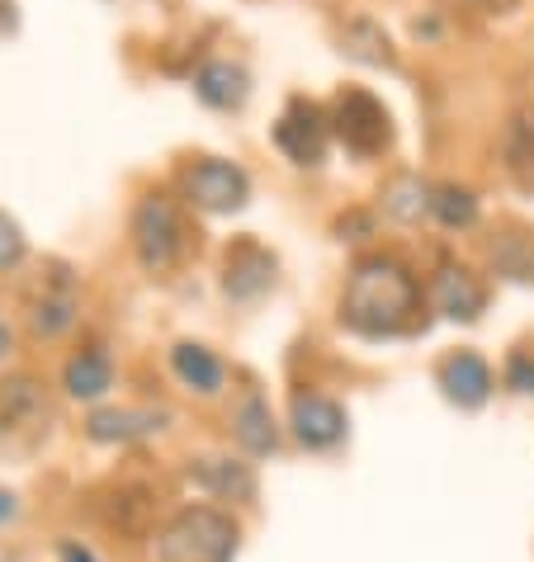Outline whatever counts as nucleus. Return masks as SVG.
Listing matches in <instances>:
<instances>
[{
	"mask_svg": "<svg viewBox=\"0 0 534 562\" xmlns=\"http://www.w3.org/2000/svg\"><path fill=\"white\" fill-rule=\"evenodd\" d=\"M421 284L398 256H365L341 289V326L365 340H392L416 326Z\"/></svg>",
	"mask_w": 534,
	"mask_h": 562,
	"instance_id": "nucleus-1",
	"label": "nucleus"
},
{
	"mask_svg": "<svg viewBox=\"0 0 534 562\" xmlns=\"http://www.w3.org/2000/svg\"><path fill=\"white\" fill-rule=\"evenodd\" d=\"M152 553L156 562H232L237 558V525L213 506H185L162 525Z\"/></svg>",
	"mask_w": 534,
	"mask_h": 562,
	"instance_id": "nucleus-2",
	"label": "nucleus"
},
{
	"mask_svg": "<svg viewBox=\"0 0 534 562\" xmlns=\"http://www.w3.org/2000/svg\"><path fill=\"white\" fill-rule=\"evenodd\" d=\"M53 402L34 373H14L0 383V463H20L48 440Z\"/></svg>",
	"mask_w": 534,
	"mask_h": 562,
	"instance_id": "nucleus-3",
	"label": "nucleus"
},
{
	"mask_svg": "<svg viewBox=\"0 0 534 562\" xmlns=\"http://www.w3.org/2000/svg\"><path fill=\"white\" fill-rule=\"evenodd\" d=\"M133 251H137V265L147 274H170L176 265L190 251V227H185V213L170 194L152 190L137 199L133 209Z\"/></svg>",
	"mask_w": 534,
	"mask_h": 562,
	"instance_id": "nucleus-4",
	"label": "nucleus"
},
{
	"mask_svg": "<svg viewBox=\"0 0 534 562\" xmlns=\"http://www.w3.org/2000/svg\"><path fill=\"white\" fill-rule=\"evenodd\" d=\"M326 114H332V137L351 156H359V161L383 156L392 147V137H398L388 104L374 95V90H365V86H345Z\"/></svg>",
	"mask_w": 534,
	"mask_h": 562,
	"instance_id": "nucleus-5",
	"label": "nucleus"
},
{
	"mask_svg": "<svg viewBox=\"0 0 534 562\" xmlns=\"http://www.w3.org/2000/svg\"><path fill=\"white\" fill-rule=\"evenodd\" d=\"M180 194L185 204L209 217L242 213L251 199V176L237 161H223V156H194V161L180 166Z\"/></svg>",
	"mask_w": 534,
	"mask_h": 562,
	"instance_id": "nucleus-6",
	"label": "nucleus"
},
{
	"mask_svg": "<svg viewBox=\"0 0 534 562\" xmlns=\"http://www.w3.org/2000/svg\"><path fill=\"white\" fill-rule=\"evenodd\" d=\"M270 137H275V147L285 151L293 166H322L326 147H332V114H326L318 100L293 95L285 104V114L275 119Z\"/></svg>",
	"mask_w": 534,
	"mask_h": 562,
	"instance_id": "nucleus-7",
	"label": "nucleus"
},
{
	"mask_svg": "<svg viewBox=\"0 0 534 562\" xmlns=\"http://www.w3.org/2000/svg\"><path fill=\"white\" fill-rule=\"evenodd\" d=\"M24 317L38 340H62L76 326V317H81V289H76V274L62 260H53L48 274L34 284Z\"/></svg>",
	"mask_w": 534,
	"mask_h": 562,
	"instance_id": "nucleus-8",
	"label": "nucleus"
},
{
	"mask_svg": "<svg viewBox=\"0 0 534 562\" xmlns=\"http://www.w3.org/2000/svg\"><path fill=\"white\" fill-rule=\"evenodd\" d=\"M275 274H279V260L275 251H265L256 237H242L227 246L223 256V293L232 303H256L275 289Z\"/></svg>",
	"mask_w": 534,
	"mask_h": 562,
	"instance_id": "nucleus-9",
	"label": "nucleus"
},
{
	"mask_svg": "<svg viewBox=\"0 0 534 562\" xmlns=\"http://www.w3.org/2000/svg\"><path fill=\"white\" fill-rule=\"evenodd\" d=\"M289 426L303 449H336L345 440V407L326 393H293Z\"/></svg>",
	"mask_w": 534,
	"mask_h": 562,
	"instance_id": "nucleus-10",
	"label": "nucleus"
},
{
	"mask_svg": "<svg viewBox=\"0 0 534 562\" xmlns=\"http://www.w3.org/2000/svg\"><path fill=\"white\" fill-rule=\"evenodd\" d=\"M435 379H440V393H445L454 407H464V412H478L487 397H492V364L478 355V350H454L440 359V369H435Z\"/></svg>",
	"mask_w": 534,
	"mask_h": 562,
	"instance_id": "nucleus-11",
	"label": "nucleus"
},
{
	"mask_svg": "<svg viewBox=\"0 0 534 562\" xmlns=\"http://www.w3.org/2000/svg\"><path fill=\"white\" fill-rule=\"evenodd\" d=\"M166 420H170L166 407H104V412H90L86 435L96 445H133V440H147V435H162Z\"/></svg>",
	"mask_w": 534,
	"mask_h": 562,
	"instance_id": "nucleus-12",
	"label": "nucleus"
},
{
	"mask_svg": "<svg viewBox=\"0 0 534 562\" xmlns=\"http://www.w3.org/2000/svg\"><path fill=\"white\" fill-rule=\"evenodd\" d=\"M431 303L449 322H478L487 307V284L464 265H440V274L431 279Z\"/></svg>",
	"mask_w": 534,
	"mask_h": 562,
	"instance_id": "nucleus-13",
	"label": "nucleus"
},
{
	"mask_svg": "<svg viewBox=\"0 0 534 562\" xmlns=\"http://www.w3.org/2000/svg\"><path fill=\"white\" fill-rule=\"evenodd\" d=\"M194 95L209 109H218V114H237V109H246V100H251V71L242 61L213 57L194 71Z\"/></svg>",
	"mask_w": 534,
	"mask_h": 562,
	"instance_id": "nucleus-14",
	"label": "nucleus"
},
{
	"mask_svg": "<svg viewBox=\"0 0 534 562\" xmlns=\"http://www.w3.org/2000/svg\"><path fill=\"white\" fill-rule=\"evenodd\" d=\"M185 477L209 496H223V502H251V496H256V473H251V463H242V459H223V454L194 459L185 468Z\"/></svg>",
	"mask_w": 534,
	"mask_h": 562,
	"instance_id": "nucleus-15",
	"label": "nucleus"
},
{
	"mask_svg": "<svg viewBox=\"0 0 534 562\" xmlns=\"http://www.w3.org/2000/svg\"><path fill=\"white\" fill-rule=\"evenodd\" d=\"M487 265L511 284H534V232L515 223L497 227L492 241H487Z\"/></svg>",
	"mask_w": 534,
	"mask_h": 562,
	"instance_id": "nucleus-16",
	"label": "nucleus"
},
{
	"mask_svg": "<svg viewBox=\"0 0 534 562\" xmlns=\"http://www.w3.org/2000/svg\"><path fill=\"white\" fill-rule=\"evenodd\" d=\"M62 387H67V397L76 402H100L109 397V387H114V359H109L104 346H86L67 359V369H62Z\"/></svg>",
	"mask_w": 534,
	"mask_h": 562,
	"instance_id": "nucleus-17",
	"label": "nucleus"
},
{
	"mask_svg": "<svg viewBox=\"0 0 534 562\" xmlns=\"http://www.w3.org/2000/svg\"><path fill=\"white\" fill-rule=\"evenodd\" d=\"M501 161H507V176L534 194V100L511 109L507 133H501Z\"/></svg>",
	"mask_w": 534,
	"mask_h": 562,
	"instance_id": "nucleus-18",
	"label": "nucleus"
},
{
	"mask_svg": "<svg viewBox=\"0 0 534 562\" xmlns=\"http://www.w3.org/2000/svg\"><path fill=\"white\" fill-rule=\"evenodd\" d=\"M170 373L180 379V387H190L199 397H218L227 383L223 359H218L209 346H194V340H180V346L170 350Z\"/></svg>",
	"mask_w": 534,
	"mask_h": 562,
	"instance_id": "nucleus-19",
	"label": "nucleus"
},
{
	"mask_svg": "<svg viewBox=\"0 0 534 562\" xmlns=\"http://www.w3.org/2000/svg\"><path fill=\"white\" fill-rule=\"evenodd\" d=\"M232 435H237V445L246 449V454H275L279 449V426L270 416V402H265L260 393H246L237 407H232Z\"/></svg>",
	"mask_w": 534,
	"mask_h": 562,
	"instance_id": "nucleus-20",
	"label": "nucleus"
},
{
	"mask_svg": "<svg viewBox=\"0 0 534 562\" xmlns=\"http://www.w3.org/2000/svg\"><path fill=\"white\" fill-rule=\"evenodd\" d=\"M341 53L355 57V61H369V67L398 71V53H392V38L383 34L379 20H369V14H355V20L341 24Z\"/></svg>",
	"mask_w": 534,
	"mask_h": 562,
	"instance_id": "nucleus-21",
	"label": "nucleus"
},
{
	"mask_svg": "<svg viewBox=\"0 0 534 562\" xmlns=\"http://www.w3.org/2000/svg\"><path fill=\"white\" fill-rule=\"evenodd\" d=\"M431 190L435 184L412 176V170H402V176H392L379 190V209L388 217H398V223H421V217H431Z\"/></svg>",
	"mask_w": 534,
	"mask_h": 562,
	"instance_id": "nucleus-22",
	"label": "nucleus"
},
{
	"mask_svg": "<svg viewBox=\"0 0 534 562\" xmlns=\"http://www.w3.org/2000/svg\"><path fill=\"white\" fill-rule=\"evenodd\" d=\"M431 217L449 232H468L478 223V194L464 184H435L431 190Z\"/></svg>",
	"mask_w": 534,
	"mask_h": 562,
	"instance_id": "nucleus-23",
	"label": "nucleus"
},
{
	"mask_svg": "<svg viewBox=\"0 0 534 562\" xmlns=\"http://www.w3.org/2000/svg\"><path fill=\"white\" fill-rule=\"evenodd\" d=\"M29 256V241H24V227L14 223V217L0 209V270H14Z\"/></svg>",
	"mask_w": 534,
	"mask_h": 562,
	"instance_id": "nucleus-24",
	"label": "nucleus"
},
{
	"mask_svg": "<svg viewBox=\"0 0 534 562\" xmlns=\"http://www.w3.org/2000/svg\"><path fill=\"white\" fill-rule=\"evenodd\" d=\"M507 387L511 393H521V397H534V355L515 350L507 359Z\"/></svg>",
	"mask_w": 534,
	"mask_h": 562,
	"instance_id": "nucleus-25",
	"label": "nucleus"
},
{
	"mask_svg": "<svg viewBox=\"0 0 534 562\" xmlns=\"http://www.w3.org/2000/svg\"><path fill=\"white\" fill-rule=\"evenodd\" d=\"M336 232H341V241H345V232H355V237H351V241H359V237H369V232H374V217H365V213L336 217Z\"/></svg>",
	"mask_w": 534,
	"mask_h": 562,
	"instance_id": "nucleus-26",
	"label": "nucleus"
},
{
	"mask_svg": "<svg viewBox=\"0 0 534 562\" xmlns=\"http://www.w3.org/2000/svg\"><path fill=\"white\" fill-rule=\"evenodd\" d=\"M57 562H100V558H96V549H86L81 539H67L57 549Z\"/></svg>",
	"mask_w": 534,
	"mask_h": 562,
	"instance_id": "nucleus-27",
	"label": "nucleus"
},
{
	"mask_svg": "<svg viewBox=\"0 0 534 562\" xmlns=\"http://www.w3.org/2000/svg\"><path fill=\"white\" fill-rule=\"evenodd\" d=\"M14 29H20V5H14V0H0V38L14 34Z\"/></svg>",
	"mask_w": 534,
	"mask_h": 562,
	"instance_id": "nucleus-28",
	"label": "nucleus"
},
{
	"mask_svg": "<svg viewBox=\"0 0 534 562\" xmlns=\"http://www.w3.org/2000/svg\"><path fill=\"white\" fill-rule=\"evenodd\" d=\"M14 515H20V506H14V492L0 487V525H10Z\"/></svg>",
	"mask_w": 534,
	"mask_h": 562,
	"instance_id": "nucleus-29",
	"label": "nucleus"
},
{
	"mask_svg": "<svg viewBox=\"0 0 534 562\" xmlns=\"http://www.w3.org/2000/svg\"><path fill=\"white\" fill-rule=\"evenodd\" d=\"M14 350V331H10V322H5V312H0V359H5Z\"/></svg>",
	"mask_w": 534,
	"mask_h": 562,
	"instance_id": "nucleus-30",
	"label": "nucleus"
},
{
	"mask_svg": "<svg viewBox=\"0 0 534 562\" xmlns=\"http://www.w3.org/2000/svg\"><path fill=\"white\" fill-rule=\"evenodd\" d=\"M474 5H478V10H487V14H501V10H511L515 0H474Z\"/></svg>",
	"mask_w": 534,
	"mask_h": 562,
	"instance_id": "nucleus-31",
	"label": "nucleus"
}]
</instances>
